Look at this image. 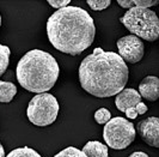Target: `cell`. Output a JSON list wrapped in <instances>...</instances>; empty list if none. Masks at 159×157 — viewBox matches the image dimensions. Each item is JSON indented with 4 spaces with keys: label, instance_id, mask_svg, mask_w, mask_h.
I'll list each match as a JSON object with an SVG mask.
<instances>
[{
    "label": "cell",
    "instance_id": "1",
    "mask_svg": "<svg viewBox=\"0 0 159 157\" xmlns=\"http://www.w3.org/2000/svg\"><path fill=\"white\" fill-rule=\"evenodd\" d=\"M81 88L95 97H111L121 93L128 82V67L117 53L93 49L79 66Z\"/></svg>",
    "mask_w": 159,
    "mask_h": 157
},
{
    "label": "cell",
    "instance_id": "2",
    "mask_svg": "<svg viewBox=\"0 0 159 157\" xmlns=\"http://www.w3.org/2000/svg\"><path fill=\"white\" fill-rule=\"evenodd\" d=\"M47 35L52 46L59 52L79 55L95 40V22L84 8L67 6L48 18Z\"/></svg>",
    "mask_w": 159,
    "mask_h": 157
},
{
    "label": "cell",
    "instance_id": "3",
    "mask_svg": "<svg viewBox=\"0 0 159 157\" xmlns=\"http://www.w3.org/2000/svg\"><path fill=\"white\" fill-rule=\"evenodd\" d=\"M59 64L48 52L32 49L26 52L18 61L16 76L18 83L25 90L43 94L55 85L59 78Z\"/></svg>",
    "mask_w": 159,
    "mask_h": 157
},
{
    "label": "cell",
    "instance_id": "4",
    "mask_svg": "<svg viewBox=\"0 0 159 157\" xmlns=\"http://www.w3.org/2000/svg\"><path fill=\"white\" fill-rule=\"evenodd\" d=\"M120 21L134 36L139 39L150 42L158 39L159 19L156 12L151 11L150 8H129Z\"/></svg>",
    "mask_w": 159,
    "mask_h": 157
},
{
    "label": "cell",
    "instance_id": "5",
    "mask_svg": "<svg viewBox=\"0 0 159 157\" xmlns=\"http://www.w3.org/2000/svg\"><path fill=\"white\" fill-rule=\"evenodd\" d=\"M59 114V103L52 94H37L29 102L26 115L29 121L36 126L46 127L52 125Z\"/></svg>",
    "mask_w": 159,
    "mask_h": 157
},
{
    "label": "cell",
    "instance_id": "6",
    "mask_svg": "<svg viewBox=\"0 0 159 157\" xmlns=\"http://www.w3.org/2000/svg\"><path fill=\"white\" fill-rule=\"evenodd\" d=\"M135 127L134 125L122 117L110 119L103 130L104 141L109 148L114 150L127 149L135 139Z\"/></svg>",
    "mask_w": 159,
    "mask_h": 157
},
{
    "label": "cell",
    "instance_id": "7",
    "mask_svg": "<svg viewBox=\"0 0 159 157\" xmlns=\"http://www.w3.org/2000/svg\"><path fill=\"white\" fill-rule=\"evenodd\" d=\"M117 49L121 59L126 63L136 64L143 56V42L134 35L123 36L117 41Z\"/></svg>",
    "mask_w": 159,
    "mask_h": 157
},
{
    "label": "cell",
    "instance_id": "8",
    "mask_svg": "<svg viewBox=\"0 0 159 157\" xmlns=\"http://www.w3.org/2000/svg\"><path fill=\"white\" fill-rule=\"evenodd\" d=\"M136 130L146 144L153 148H159V119L157 117H150L140 121Z\"/></svg>",
    "mask_w": 159,
    "mask_h": 157
},
{
    "label": "cell",
    "instance_id": "9",
    "mask_svg": "<svg viewBox=\"0 0 159 157\" xmlns=\"http://www.w3.org/2000/svg\"><path fill=\"white\" fill-rule=\"evenodd\" d=\"M139 102H141V96L133 88L123 89L121 93H119V94L116 95V98H115L116 108L120 112H123V113L128 108L135 107Z\"/></svg>",
    "mask_w": 159,
    "mask_h": 157
},
{
    "label": "cell",
    "instance_id": "10",
    "mask_svg": "<svg viewBox=\"0 0 159 157\" xmlns=\"http://www.w3.org/2000/svg\"><path fill=\"white\" fill-rule=\"evenodd\" d=\"M139 95L148 101H157L159 97V79L156 76H147L139 84Z\"/></svg>",
    "mask_w": 159,
    "mask_h": 157
},
{
    "label": "cell",
    "instance_id": "11",
    "mask_svg": "<svg viewBox=\"0 0 159 157\" xmlns=\"http://www.w3.org/2000/svg\"><path fill=\"white\" fill-rule=\"evenodd\" d=\"M81 151L86 157H108V146L97 140L88 141Z\"/></svg>",
    "mask_w": 159,
    "mask_h": 157
},
{
    "label": "cell",
    "instance_id": "12",
    "mask_svg": "<svg viewBox=\"0 0 159 157\" xmlns=\"http://www.w3.org/2000/svg\"><path fill=\"white\" fill-rule=\"evenodd\" d=\"M17 94V88L11 82L0 80V102L8 103L13 100Z\"/></svg>",
    "mask_w": 159,
    "mask_h": 157
},
{
    "label": "cell",
    "instance_id": "13",
    "mask_svg": "<svg viewBox=\"0 0 159 157\" xmlns=\"http://www.w3.org/2000/svg\"><path fill=\"white\" fill-rule=\"evenodd\" d=\"M5 157H42L36 151V150L31 149V148H28V146H24V148H17V149L12 150L7 156Z\"/></svg>",
    "mask_w": 159,
    "mask_h": 157
},
{
    "label": "cell",
    "instance_id": "14",
    "mask_svg": "<svg viewBox=\"0 0 159 157\" xmlns=\"http://www.w3.org/2000/svg\"><path fill=\"white\" fill-rule=\"evenodd\" d=\"M10 54H11L10 48L0 43V77L7 70L8 63H10Z\"/></svg>",
    "mask_w": 159,
    "mask_h": 157
},
{
    "label": "cell",
    "instance_id": "15",
    "mask_svg": "<svg viewBox=\"0 0 159 157\" xmlns=\"http://www.w3.org/2000/svg\"><path fill=\"white\" fill-rule=\"evenodd\" d=\"M54 157H86V155L81 150L77 149L74 146H68L66 149L61 150L60 152H57Z\"/></svg>",
    "mask_w": 159,
    "mask_h": 157
},
{
    "label": "cell",
    "instance_id": "16",
    "mask_svg": "<svg viewBox=\"0 0 159 157\" xmlns=\"http://www.w3.org/2000/svg\"><path fill=\"white\" fill-rule=\"evenodd\" d=\"M111 119V114H110V112L108 109H105V108H99L98 110H96L95 113V120L97 124H99V125H105L109 120Z\"/></svg>",
    "mask_w": 159,
    "mask_h": 157
},
{
    "label": "cell",
    "instance_id": "17",
    "mask_svg": "<svg viewBox=\"0 0 159 157\" xmlns=\"http://www.w3.org/2000/svg\"><path fill=\"white\" fill-rule=\"evenodd\" d=\"M88 5L95 11H102L110 6V0H88Z\"/></svg>",
    "mask_w": 159,
    "mask_h": 157
},
{
    "label": "cell",
    "instance_id": "18",
    "mask_svg": "<svg viewBox=\"0 0 159 157\" xmlns=\"http://www.w3.org/2000/svg\"><path fill=\"white\" fill-rule=\"evenodd\" d=\"M47 2L52 7H55L60 10V8L67 7V5L71 2V0H48Z\"/></svg>",
    "mask_w": 159,
    "mask_h": 157
},
{
    "label": "cell",
    "instance_id": "19",
    "mask_svg": "<svg viewBox=\"0 0 159 157\" xmlns=\"http://www.w3.org/2000/svg\"><path fill=\"white\" fill-rule=\"evenodd\" d=\"M134 108H135L138 115H139V114H140V115H141V114H145V113L147 112V106L143 102H139Z\"/></svg>",
    "mask_w": 159,
    "mask_h": 157
},
{
    "label": "cell",
    "instance_id": "20",
    "mask_svg": "<svg viewBox=\"0 0 159 157\" xmlns=\"http://www.w3.org/2000/svg\"><path fill=\"white\" fill-rule=\"evenodd\" d=\"M126 117H127L128 119H135L136 117H138V113H136V110L134 107H132V108H128L126 112Z\"/></svg>",
    "mask_w": 159,
    "mask_h": 157
},
{
    "label": "cell",
    "instance_id": "21",
    "mask_svg": "<svg viewBox=\"0 0 159 157\" xmlns=\"http://www.w3.org/2000/svg\"><path fill=\"white\" fill-rule=\"evenodd\" d=\"M129 157H150V156L147 154L143 152V151H135V152H133Z\"/></svg>",
    "mask_w": 159,
    "mask_h": 157
},
{
    "label": "cell",
    "instance_id": "22",
    "mask_svg": "<svg viewBox=\"0 0 159 157\" xmlns=\"http://www.w3.org/2000/svg\"><path fill=\"white\" fill-rule=\"evenodd\" d=\"M0 157H5V150L2 148L1 143H0Z\"/></svg>",
    "mask_w": 159,
    "mask_h": 157
},
{
    "label": "cell",
    "instance_id": "23",
    "mask_svg": "<svg viewBox=\"0 0 159 157\" xmlns=\"http://www.w3.org/2000/svg\"><path fill=\"white\" fill-rule=\"evenodd\" d=\"M0 26H1V16H0Z\"/></svg>",
    "mask_w": 159,
    "mask_h": 157
}]
</instances>
